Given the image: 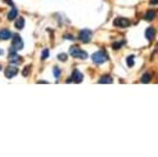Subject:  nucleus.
<instances>
[{
	"instance_id": "obj_1",
	"label": "nucleus",
	"mask_w": 158,
	"mask_h": 157,
	"mask_svg": "<svg viewBox=\"0 0 158 157\" xmlns=\"http://www.w3.org/2000/svg\"><path fill=\"white\" fill-rule=\"evenodd\" d=\"M91 59L95 64H104L109 61V56L104 49H99L95 53L91 54Z\"/></svg>"
},
{
	"instance_id": "obj_2",
	"label": "nucleus",
	"mask_w": 158,
	"mask_h": 157,
	"mask_svg": "<svg viewBox=\"0 0 158 157\" xmlns=\"http://www.w3.org/2000/svg\"><path fill=\"white\" fill-rule=\"evenodd\" d=\"M69 54L72 56V57H74V58H80V59H86L88 58V53L84 51V49H81L80 47H78V46H70V48H69Z\"/></svg>"
},
{
	"instance_id": "obj_3",
	"label": "nucleus",
	"mask_w": 158,
	"mask_h": 157,
	"mask_svg": "<svg viewBox=\"0 0 158 157\" xmlns=\"http://www.w3.org/2000/svg\"><path fill=\"white\" fill-rule=\"evenodd\" d=\"M11 37H12V43L11 45H12V48L15 51H20L21 48H23V42H22V38L20 37V35L15 33Z\"/></svg>"
},
{
	"instance_id": "obj_4",
	"label": "nucleus",
	"mask_w": 158,
	"mask_h": 157,
	"mask_svg": "<svg viewBox=\"0 0 158 157\" xmlns=\"http://www.w3.org/2000/svg\"><path fill=\"white\" fill-rule=\"evenodd\" d=\"M91 37H93V32L90 30H88V28H84V30H81L79 32V40L81 42H84V43H88L91 40Z\"/></svg>"
},
{
	"instance_id": "obj_5",
	"label": "nucleus",
	"mask_w": 158,
	"mask_h": 157,
	"mask_svg": "<svg viewBox=\"0 0 158 157\" xmlns=\"http://www.w3.org/2000/svg\"><path fill=\"white\" fill-rule=\"evenodd\" d=\"M114 25L117 27H128L131 25V21L127 17H116L114 20Z\"/></svg>"
},
{
	"instance_id": "obj_6",
	"label": "nucleus",
	"mask_w": 158,
	"mask_h": 157,
	"mask_svg": "<svg viewBox=\"0 0 158 157\" xmlns=\"http://www.w3.org/2000/svg\"><path fill=\"white\" fill-rule=\"evenodd\" d=\"M21 61H22V57L19 56V54L16 53V51H10L9 62H10L11 64H19V63H21Z\"/></svg>"
},
{
	"instance_id": "obj_7",
	"label": "nucleus",
	"mask_w": 158,
	"mask_h": 157,
	"mask_svg": "<svg viewBox=\"0 0 158 157\" xmlns=\"http://www.w3.org/2000/svg\"><path fill=\"white\" fill-rule=\"evenodd\" d=\"M17 72H19V69L15 67V66H9V67H6L5 68V70H4V74H5V77L6 78H12V77H15L16 74H17Z\"/></svg>"
},
{
	"instance_id": "obj_8",
	"label": "nucleus",
	"mask_w": 158,
	"mask_h": 157,
	"mask_svg": "<svg viewBox=\"0 0 158 157\" xmlns=\"http://www.w3.org/2000/svg\"><path fill=\"white\" fill-rule=\"evenodd\" d=\"M72 82H74V83H81L83 82V78H84V75L81 74V72L80 70H78V69H74L73 70V74H72Z\"/></svg>"
},
{
	"instance_id": "obj_9",
	"label": "nucleus",
	"mask_w": 158,
	"mask_h": 157,
	"mask_svg": "<svg viewBox=\"0 0 158 157\" xmlns=\"http://www.w3.org/2000/svg\"><path fill=\"white\" fill-rule=\"evenodd\" d=\"M156 33H157V31H156L154 27H148V28L146 30V32H144V36H146V38H147L148 41H152V40L154 38Z\"/></svg>"
},
{
	"instance_id": "obj_10",
	"label": "nucleus",
	"mask_w": 158,
	"mask_h": 157,
	"mask_svg": "<svg viewBox=\"0 0 158 157\" xmlns=\"http://www.w3.org/2000/svg\"><path fill=\"white\" fill-rule=\"evenodd\" d=\"M98 83H101V84H110V83H112V78H111V75L105 74V75H101V77L99 78Z\"/></svg>"
},
{
	"instance_id": "obj_11",
	"label": "nucleus",
	"mask_w": 158,
	"mask_h": 157,
	"mask_svg": "<svg viewBox=\"0 0 158 157\" xmlns=\"http://www.w3.org/2000/svg\"><path fill=\"white\" fill-rule=\"evenodd\" d=\"M12 36V33H11V31H9V30H6V28H4V30H1L0 31V40H9L10 37Z\"/></svg>"
},
{
	"instance_id": "obj_12",
	"label": "nucleus",
	"mask_w": 158,
	"mask_h": 157,
	"mask_svg": "<svg viewBox=\"0 0 158 157\" xmlns=\"http://www.w3.org/2000/svg\"><path fill=\"white\" fill-rule=\"evenodd\" d=\"M154 17H156V12H154V10H148V11L144 14V16H143V19H144L146 21H152Z\"/></svg>"
},
{
	"instance_id": "obj_13",
	"label": "nucleus",
	"mask_w": 158,
	"mask_h": 157,
	"mask_svg": "<svg viewBox=\"0 0 158 157\" xmlns=\"http://www.w3.org/2000/svg\"><path fill=\"white\" fill-rule=\"evenodd\" d=\"M16 16H17V9L16 7H14V6H11V10L9 11V14H7V20H14V19H16Z\"/></svg>"
},
{
	"instance_id": "obj_14",
	"label": "nucleus",
	"mask_w": 158,
	"mask_h": 157,
	"mask_svg": "<svg viewBox=\"0 0 158 157\" xmlns=\"http://www.w3.org/2000/svg\"><path fill=\"white\" fill-rule=\"evenodd\" d=\"M23 26H25V19L23 17H17L16 21H15V27L17 30H21V28H23Z\"/></svg>"
},
{
	"instance_id": "obj_15",
	"label": "nucleus",
	"mask_w": 158,
	"mask_h": 157,
	"mask_svg": "<svg viewBox=\"0 0 158 157\" xmlns=\"http://www.w3.org/2000/svg\"><path fill=\"white\" fill-rule=\"evenodd\" d=\"M151 79H152V74L151 73H144V74H142V77H141V82L142 83H144V84H147V83H149L151 82Z\"/></svg>"
},
{
	"instance_id": "obj_16",
	"label": "nucleus",
	"mask_w": 158,
	"mask_h": 157,
	"mask_svg": "<svg viewBox=\"0 0 158 157\" xmlns=\"http://www.w3.org/2000/svg\"><path fill=\"white\" fill-rule=\"evenodd\" d=\"M125 43V41H117V42H114L112 45H111V47H112V49H118V48H121L122 47V45Z\"/></svg>"
},
{
	"instance_id": "obj_17",
	"label": "nucleus",
	"mask_w": 158,
	"mask_h": 157,
	"mask_svg": "<svg viewBox=\"0 0 158 157\" xmlns=\"http://www.w3.org/2000/svg\"><path fill=\"white\" fill-rule=\"evenodd\" d=\"M133 59H135V56H128L127 58H126V63H127V66L128 67H133V64H135V62H133Z\"/></svg>"
},
{
	"instance_id": "obj_18",
	"label": "nucleus",
	"mask_w": 158,
	"mask_h": 157,
	"mask_svg": "<svg viewBox=\"0 0 158 157\" xmlns=\"http://www.w3.org/2000/svg\"><path fill=\"white\" fill-rule=\"evenodd\" d=\"M60 74H62V73H60V69H59L58 67H53V75H54L57 79L60 77Z\"/></svg>"
},
{
	"instance_id": "obj_19",
	"label": "nucleus",
	"mask_w": 158,
	"mask_h": 157,
	"mask_svg": "<svg viewBox=\"0 0 158 157\" xmlns=\"http://www.w3.org/2000/svg\"><path fill=\"white\" fill-rule=\"evenodd\" d=\"M30 69H31V66L28 64V66H26L23 69H22V75L23 77H27L28 75V73H30Z\"/></svg>"
},
{
	"instance_id": "obj_20",
	"label": "nucleus",
	"mask_w": 158,
	"mask_h": 157,
	"mask_svg": "<svg viewBox=\"0 0 158 157\" xmlns=\"http://www.w3.org/2000/svg\"><path fill=\"white\" fill-rule=\"evenodd\" d=\"M57 58L60 59L62 62H65V61H67V54H65V53H59V54L57 56Z\"/></svg>"
},
{
	"instance_id": "obj_21",
	"label": "nucleus",
	"mask_w": 158,
	"mask_h": 157,
	"mask_svg": "<svg viewBox=\"0 0 158 157\" xmlns=\"http://www.w3.org/2000/svg\"><path fill=\"white\" fill-rule=\"evenodd\" d=\"M48 54H49L48 49H47V48H44V49H43V52H42V57H41V58H42V59H46V58L48 57Z\"/></svg>"
},
{
	"instance_id": "obj_22",
	"label": "nucleus",
	"mask_w": 158,
	"mask_h": 157,
	"mask_svg": "<svg viewBox=\"0 0 158 157\" xmlns=\"http://www.w3.org/2000/svg\"><path fill=\"white\" fill-rule=\"evenodd\" d=\"M7 5H10V6H14V2H12V0H4Z\"/></svg>"
},
{
	"instance_id": "obj_23",
	"label": "nucleus",
	"mask_w": 158,
	"mask_h": 157,
	"mask_svg": "<svg viewBox=\"0 0 158 157\" xmlns=\"http://www.w3.org/2000/svg\"><path fill=\"white\" fill-rule=\"evenodd\" d=\"M64 38H69V40H73L74 37H73L72 35H65V36H64Z\"/></svg>"
},
{
	"instance_id": "obj_24",
	"label": "nucleus",
	"mask_w": 158,
	"mask_h": 157,
	"mask_svg": "<svg viewBox=\"0 0 158 157\" xmlns=\"http://www.w3.org/2000/svg\"><path fill=\"white\" fill-rule=\"evenodd\" d=\"M151 4L152 5H157L158 4V0H151Z\"/></svg>"
},
{
	"instance_id": "obj_25",
	"label": "nucleus",
	"mask_w": 158,
	"mask_h": 157,
	"mask_svg": "<svg viewBox=\"0 0 158 157\" xmlns=\"http://www.w3.org/2000/svg\"><path fill=\"white\" fill-rule=\"evenodd\" d=\"M2 53H4V52H2V49H0V54H2Z\"/></svg>"
},
{
	"instance_id": "obj_26",
	"label": "nucleus",
	"mask_w": 158,
	"mask_h": 157,
	"mask_svg": "<svg viewBox=\"0 0 158 157\" xmlns=\"http://www.w3.org/2000/svg\"><path fill=\"white\" fill-rule=\"evenodd\" d=\"M1 69H2V67H1V66H0V70H1Z\"/></svg>"
}]
</instances>
